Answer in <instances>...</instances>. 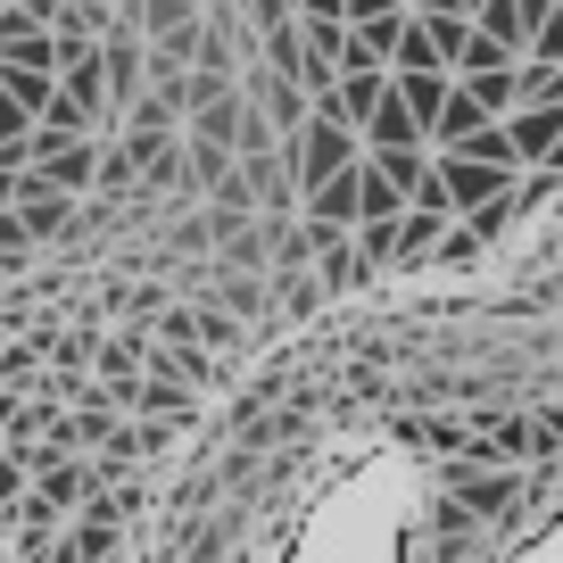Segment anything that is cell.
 Instances as JSON below:
<instances>
[{"instance_id": "cell-12", "label": "cell", "mask_w": 563, "mask_h": 563, "mask_svg": "<svg viewBox=\"0 0 563 563\" xmlns=\"http://www.w3.org/2000/svg\"><path fill=\"white\" fill-rule=\"evenodd\" d=\"M440 232H448V216H415V208H406L398 216V274H415V265L440 257Z\"/></svg>"}, {"instance_id": "cell-19", "label": "cell", "mask_w": 563, "mask_h": 563, "mask_svg": "<svg viewBox=\"0 0 563 563\" xmlns=\"http://www.w3.org/2000/svg\"><path fill=\"white\" fill-rule=\"evenodd\" d=\"M481 249H489V241H481L473 224H448V232H440V257H431V265H448V274H473Z\"/></svg>"}, {"instance_id": "cell-31", "label": "cell", "mask_w": 563, "mask_h": 563, "mask_svg": "<svg viewBox=\"0 0 563 563\" xmlns=\"http://www.w3.org/2000/svg\"><path fill=\"white\" fill-rule=\"evenodd\" d=\"M0 9H9V0H0Z\"/></svg>"}, {"instance_id": "cell-30", "label": "cell", "mask_w": 563, "mask_h": 563, "mask_svg": "<svg viewBox=\"0 0 563 563\" xmlns=\"http://www.w3.org/2000/svg\"><path fill=\"white\" fill-rule=\"evenodd\" d=\"M473 9H481V0H464V18H473Z\"/></svg>"}, {"instance_id": "cell-2", "label": "cell", "mask_w": 563, "mask_h": 563, "mask_svg": "<svg viewBox=\"0 0 563 563\" xmlns=\"http://www.w3.org/2000/svg\"><path fill=\"white\" fill-rule=\"evenodd\" d=\"M9 208H18V224L34 232V249H51V241H67L75 232V216H84V199H67V191H51V183L25 166L18 183H9Z\"/></svg>"}, {"instance_id": "cell-9", "label": "cell", "mask_w": 563, "mask_h": 563, "mask_svg": "<svg viewBox=\"0 0 563 563\" xmlns=\"http://www.w3.org/2000/svg\"><path fill=\"white\" fill-rule=\"evenodd\" d=\"M356 141H365V158H382V150H431V141H422V124L406 117V100H398V91H389V100L365 117V133H356Z\"/></svg>"}, {"instance_id": "cell-16", "label": "cell", "mask_w": 563, "mask_h": 563, "mask_svg": "<svg viewBox=\"0 0 563 563\" xmlns=\"http://www.w3.org/2000/svg\"><path fill=\"white\" fill-rule=\"evenodd\" d=\"M0 84H9V100H18L25 117H42V108L58 100V75H34V67H0Z\"/></svg>"}, {"instance_id": "cell-13", "label": "cell", "mask_w": 563, "mask_h": 563, "mask_svg": "<svg viewBox=\"0 0 563 563\" xmlns=\"http://www.w3.org/2000/svg\"><path fill=\"white\" fill-rule=\"evenodd\" d=\"M473 34H489L506 58L530 51V25H522V9H514V0H481V9H473Z\"/></svg>"}, {"instance_id": "cell-21", "label": "cell", "mask_w": 563, "mask_h": 563, "mask_svg": "<svg viewBox=\"0 0 563 563\" xmlns=\"http://www.w3.org/2000/svg\"><path fill=\"white\" fill-rule=\"evenodd\" d=\"M422 34H431V51H440V67L456 75V58H464V42H473V18H422Z\"/></svg>"}, {"instance_id": "cell-18", "label": "cell", "mask_w": 563, "mask_h": 563, "mask_svg": "<svg viewBox=\"0 0 563 563\" xmlns=\"http://www.w3.org/2000/svg\"><path fill=\"white\" fill-rule=\"evenodd\" d=\"M316 307H323V282H316V274H290V282H274V316H282V323L316 316Z\"/></svg>"}, {"instance_id": "cell-29", "label": "cell", "mask_w": 563, "mask_h": 563, "mask_svg": "<svg viewBox=\"0 0 563 563\" xmlns=\"http://www.w3.org/2000/svg\"><path fill=\"white\" fill-rule=\"evenodd\" d=\"M0 299H9V274H0Z\"/></svg>"}, {"instance_id": "cell-5", "label": "cell", "mask_w": 563, "mask_h": 563, "mask_svg": "<svg viewBox=\"0 0 563 563\" xmlns=\"http://www.w3.org/2000/svg\"><path fill=\"white\" fill-rule=\"evenodd\" d=\"M382 100H389V75H382V67H349V75L332 84V100H316L307 117H323V124H349V133H365V117H373Z\"/></svg>"}, {"instance_id": "cell-10", "label": "cell", "mask_w": 563, "mask_h": 563, "mask_svg": "<svg viewBox=\"0 0 563 563\" xmlns=\"http://www.w3.org/2000/svg\"><path fill=\"white\" fill-rule=\"evenodd\" d=\"M199 398L175 382V373H141V398H133V422H191Z\"/></svg>"}, {"instance_id": "cell-3", "label": "cell", "mask_w": 563, "mask_h": 563, "mask_svg": "<svg viewBox=\"0 0 563 563\" xmlns=\"http://www.w3.org/2000/svg\"><path fill=\"white\" fill-rule=\"evenodd\" d=\"M431 175H440L448 216H456V224H473L481 208H497V199L522 183V175H497V166H473V158H431Z\"/></svg>"}, {"instance_id": "cell-11", "label": "cell", "mask_w": 563, "mask_h": 563, "mask_svg": "<svg viewBox=\"0 0 563 563\" xmlns=\"http://www.w3.org/2000/svg\"><path fill=\"white\" fill-rule=\"evenodd\" d=\"M389 91L406 100V117H415L422 141H431V124H440V108H448V91H456V75H389Z\"/></svg>"}, {"instance_id": "cell-4", "label": "cell", "mask_w": 563, "mask_h": 563, "mask_svg": "<svg viewBox=\"0 0 563 563\" xmlns=\"http://www.w3.org/2000/svg\"><path fill=\"white\" fill-rule=\"evenodd\" d=\"M241 91L257 100V117L274 124V150H290V141L307 133V91L290 84V75H274V67H249V75H241Z\"/></svg>"}, {"instance_id": "cell-20", "label": "cell", "mask_w": 563, "mask_h": 563, "mask_svg": "<svg viewBox=\"0 0 563 563\" xmlns=\"http://www.w3.org/2000/svg\"><path fill=\"white\" fill-rule=\"evenodd\" d=\"M42 340H51V365L58 373H91V356H100V340H91L84 323H75V332H42Z\"/></svg>"}, {"instance_id": "cell-27", "label": "cell", "mask_w": 563, "mask_h": 563, "mask_svg": "<svg viewBox=\"0 0 563 563\" xmlns=\"http://www.w3.org/2000/svg\"><path fill=\"white\" fill-rule=\"evenodd\" d=\"M514 9H522V25H530V34H539V25L555 18V9H563V0H514Z\"/></svg>"}, {"instance_id": "cell-28", "label": "cell", "mask_w": 563, "mask_h": 563, "mask_svg": "<svg viewBox=\"0 0 563 563\" xmlns=\"http://www.w3.org/2000/svg\"><path fill=\"white\" fill-rule=\"evenodd\" d=\"M539 440H547V448H563V406H547V415H539Z\"/></svg>"}, {"instance_id": "cell-1", "label": "cell", "mask_w": 563, "mask_h": 563, "mask_svg": "<svg viewBox=\"0 0 563 563\" xmlns=\"http://www.w3.org/2000/svg\"><path fill=\"white\" fill-rule=\"evenodd\" d=\"M282 158H290V183H299V199H307V191H323L332 175H349V166L365 158V141H356L349 124H323V117H307V133L290 141Z\"/></svg>"}, {"instance_id": "cell-14", "label": "cell", "mask_w": 563, "mask_h": 563, "mask_svg": "<svg viewBox=\"0 0 563 563\" xmlns=\"http://www.w3.org/2000/svg\"><path fill=\"white\" fill-rule=\"evenodd\" d=\"M398 216H406V191L365 166V175H356V224H398Z\"/></svg>"}, {"instance_id": "cell-23", "label": "cell", "mask_w": 563, "mask_h": 563, "mask_svg": "<svg viewBox=\"0 0 563 563\" xmlns=\"http://www.w3.org/2000/svg\"><path fill=\"white\" fill-rule=\"evenodd\" d=\"M522 67H563V9L530 34V51H522Z\"/></svg>"}, {"instance_id": "cell-15", "label": "cell", "mask_w": 563, "mask_h": 563, "mask_svg": "<svg viewBox=\"0 0 563 563\" xmlns=\"http://www.w3.org/2000/svg\"><path fill=\"white\" fill-rule=\"evenodd\" d=\"M34 265H42V249H34V232L18 224V208H9V216H0V274H9V282H25Z\"/></svg>"}, {"instance_id": "cell-22", "label": "cell", "mask_w": 563, "mask_h": 563, "mask_svg": "<svg viewBox=\"0 0 563 563\" xmlns=\"http://www.w3.org/2000/svg\"><path fill=\"white\" fill-rule=\"evenodd\" d=\"M522 108H563V67H522Z\"/></svg>"}, {"instance_id": "cell-24", "label": "cell", "mask_w": 563, "mask_h": 563, "mask_svg": "<svg viewBox=\"0 0 563 563\" xmlns=\"http://www.w3.org/2000/svg\"><path fill=\"white\" fill-rule=\"evenodd\" d=\"M34 133V117H25L18 100H9V84H0V150H9V141H25Z\"/></svg>"}, {"instance_id": "cell-25", "label": "cell", "mask_w": 563, "mask_h": 563, "mask_svg": "<svg viewBox=\"0 0 563 563\" xmlns=\"http://www.w3.org/2000/svg\"><path fill=\"white\" fill-rule=\"evenodd\" d=\"M389 9H406V0H340V18H349V25H373V18H389Z\"/></svg>"}, {"instance_id": "cell-6", "label": "cell", "mask_w": 563, "mask_h": 563, "mask_svg": "<svg viewBox=\"0 0 563 563\" xmlns=\"http://www.w3.org/2000/svg\"><path fill=\"white\" fill-rule=\"evenodd\" d=\"M34 175L51 183V191L84 199V191H91V175H100V133H84V141H58V150H42V158H34Z\"/></svg>"}, {"instance_id": "cell-26", "label": "cell", "mask_w": 563, "mask_h": 563, "mask_svg": "<svg viewBox=\"0 0 563 563\" xmlns=\"http://www.w3.org/2000/svg\"><path fill=\"white\" fill-rule=\"evenodd\" d=\"M406 18H464V0H406Z\"/></svg>"}, {"instance_id": "cell-8", "label": "cell", "mask_w": 563, "mask_h": 563, "mask_svg": "<svg viewBox=\"0 0 563 563\" xmlns=\"http://www.w3.org/2000/svg\"><path fill=\"white\" fill-rule=\"evenodd\" d=\"M448 489H456L464 514H514L522 481H514V473H473V464H456V473H448Z\"/></svg>"}, {"instance_id": "cell-7", "label": "cell", "mask_w": 563, "mask_h": 563, "mask_svg": "<svg viewBox=\"0 0 563 563\" xmlns=\"http://www.w3.org/2000/svg\"><path fill=\"white\" fill-rule=\"evenodd\" d=\"M356 175H365V158H356L349 175H332L323 191H307V199H299V224H316V232H356Z\"/></svg>"}, {"instance_id": "cell-17", "label": "cell", "mask_w": 563, "mask_h": 563, "mask_svg": "<svg viewBox=\"0 0 563 563\" xmlns=\"http://www.w3.org/2000/svg\"><path fill=\"white\" fill-rule=\"evenodd\" d=\"M365 166H373L382 183H398L406 199H415V183L431 175V150H382V158H365Z\"/></svg>"}]
</instances>
